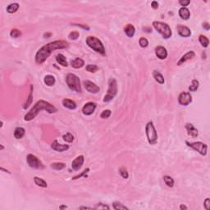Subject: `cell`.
<instances>
[{"mask_svg": "<svg viewBox=\"0 0 210 210\" xmlns=\"http://www.w3.org/2000/svg\"><path fill=\"white\" fill-rule=\"evenodd\" d=\"M44 38H49L50 36H52V33H50V32H47V33H44Z\"/></svg>", "mask_w": 210, "mask_h": 210, "instance_id": "cell-49", "label": "cell"}, {"mask_svg": "<svg viewBox=\"0 0 210 210\" xmlns=\"http://www.w3.org/2000/svg\"><path fill=\"white\" fill-rule=\"evenodd\" d=\"M26 162L31 167H32L34 169H38V170H42L44 168V165L43 163L39 160V158L31 153H29L26 157Z\"/></svg>", "mask_w": 210, "mask_h": 210, "instance_id": "cell-9", "label": "cell"}, {"mask_svg": "<svg viewBox=\"0 0 210 210\" xmlns=\"http://www.w3.org/2000/svg\"><path fill=\"white\" fill-rule=\"evenodd\" d=\"M158 6H159V4H158V3L157 1H153V2L151 3V7H153V9H158Z\"/></svg>", "mask_w": 210, "mask_h": 210, "instance_id": "cell-46", "label": "cell"}, {"mask_svg": "<svg viewBox=\"0 0 210 210\" xmlns=\"http://www.w3.org/2000/svg\"><path fill=\"white\" fill-rule=\"evenodd\" d=\"M91 209L92 208H88V207H80V209Z\"/></svg>", "mask_w": 210, "mask_h": 210, "instance_id": "cell-51", "label": "cell"}, {"mask_svg": "<svg viewBox=\"0 0 210 210\" xmlns=\"http://www.w3.org/2000/svg\"><path fill=\"white\" fill-rule=\"evenodd\" d=\"M118 93V83L116 79L110 78L108 80V88L107 94L103 97V101L104 103H108L113 100L114 97L117 95Z\"/></svg>", "mask_w": 210, "mask_h": 210, "instance_id": "cell-5", "label": "cell"}, {"mask_svg": "<svg viewBox=\"0 0 210 210\" xmlns=\"http://www.w3.org/2000/svg\"><path fill=\"white\" fill-rule=\"evenodd\" d=\"M155 54L157 57L160 60H164L167 57V50L163 46L158 45L155 48Z\"/></svg>", "mask_w": 210, "mask_h": 210, "instance_id": "cell-15", "label": "cell"}, {"mask_svg": "<svg viewBox=\"0 0 210 210\" xmlns=\"http://www.w3.org/2000/svg\"><path fill=\"white\" fill-rule=\"evenodd\" d=\"M180 209L186 210L187 209V207L185 206V205H184V204H181V205H180Z\"/></svg>", "mask_w": 210, "mask_h": 210, "instance_id": "cell-50", "label": "cell"}, {"mask_svg": "<svg viewBox=\"0 0 210 210\" xmlns=\"http://www.w3.org/2000/svg\"><path fill=\"white\" fill-rule=\"evenodd\" d=\"M73 25H77V26H80V27H81L82 29L86 30V31H89V26H87V25H81V24H73Z\"/></svg>", "mask_w": 210, "mask_h": 210, "instance_id": "cell-48", "label": "cell"}, {"mask_svg": "<svg viewBox=\"0 0 210 210\" xmlns=\"http://www.w3.org/2000/svg\"><path fill=\"white\" fill-rule=\"evenodd\" d=\"M85 162V157L83 155H79L71 163V168L74 171H79L83 166Z\"/></svg>", "mask_w": 210, "mask_h": 210, "instance_id": "cell-13", "label": "cell"}, {"mask_svg": "<svg viewBox=\"0 0 210 210\" xmlns=\"http://www.w3.org/2000/svg\"><path fill=\"white\" fill-rule=\"evenodd\" d=\"M163 181L164 182H165V184H166L168 187H171H171L174 186V179L171 177H170V176H167V175L163 176Z\"/></svg>", "mask_w": 210, "mask_h": 210, "instance_id": "cell-31", "label": "cell"}, {"mask_svg": "<svg viewBox=\"0 0 210 210\" xmlns=\"http://www.w3.org/2000/svg\"><path fill=\"white\" fill-rule=\"evenodd\" d=\"M111 114H112L111 110L106 109V110H103V112L101 113V114H100V118H102V119H108V118L111 116Z\"/></svg>", "mask_w": 210, "mask_h": 210, "instance_id": "cell-40", "label": "cell"}, {"mask_svg": "<svg viewBox=\"0 0 210 210\" xmlns=\"http://www.w3.org/2000/svg\"><path fill=\"white\" fill-rule=\"evenodd\" d=\"M96 107L97 104L95 103H94V102H88V103H86L84 105V107L82 108V113L86 116H90V115H92L94 113V111L96 109Z\"/></svg>", "mask_w": 210, "mask_h": 210, "instance_id": "cell-11", "label": "cell"}, {"mask_svg": "<svg viewBox=\"0 0 210 210\" xmlns=\"http://www.w3.org/2000/svg\"><path fill=\"white\" fill-rule=\"evenodd\" d=\"M33 89H34V87H33L32 85H31V90H30V94H29V95H28V99H27L26 102H25V103L24 104V106H23V108H24V109L28 108L30 107V105H31V103H32V101H33Z\"/></svg>", "mask_w": 210, "mask_h": 210, "instance_id": "cell-27", "label": "cell"}, {"mask_svg": "<svg viewBox=\"0 0 210 210\" xmlns=\"http://www.w3.org/2000/svg\"><path fill=\"white\" fill-rule=\"evenodd\" d=\"M190 4V0H180V1H179V4L182 5V7H187Z\"/></svg>", "mask_w": 210, "mask_h": 210, "instance_id": "cell-44", "label": "cell"}, {"mask_svg": "<svg viewBox=\"0 0 210 210\" xmlns=\"http://www.w3.org/2000/svg\"><path fill=\"white\" fill-rule=\"evenodd\" d=\"M199 81H197L195 79H194L191 82V85L189 86V90L190 92H195L197 89H199Z\"/></svg>", "mask_w": 210, "mask_h": 210, "instance_id": "cell-32", "label": "cell"}, {"mask_svg": "<svg viewBox=\"0 0 210 210\" xmlns=\"http://www.w3.org/2000/svg\"><path fill=\"white\" fill-rule=\"evenodd\" d=\"M199 41L200 44L203 47V48H208L209 44V40L208 39V37H206L203 35H200L199 36Z\"/></svg>", "mask_w": 210, "mask_h": 210, "instance_id": "cell-30", "label": "cell"}, {"mask_svg": "<svg viewBox=\"0 0 210 210\" xmlns=\"http://www.w3.org/2000/svg\"><path fill=\"white\" fill-rule=\"evenodd\" d=\"M186 145L190 147L191 149H193L194 150L197 151L199 154L205 156L207 154V151H208V145L206 144H204L203 142H200V141H197V142H189V141H185Z\"/></svg>", "mask_w": 210, "mask_h": 210, "instance_id": "cell-8", "label": "cell"}, {"mask_svg": "<svg viewBox=\"0 0 210 210\" xmlns=\"http://www.w3.org/2000/svg\"><path fill=\"white\" fill-rule=\"evenodd\" d=\"M195 57V53L194 51H189V52H187L186 54H184V55L179 59V61L177 62V65L178 66H181V65L183 64V63H185V62L193 59Z\"/></svg>", "mask_w": 210, "mask_h": 210, "instance_id": "cell-17", "label": "cell"}, {"mask_svg": "<svg viewBox=\"0 0 210 210\" xmlns=\"http://www.w3.org/2000/svg\"><path fill=\"white\" fill-rule=\"evenodd\" d=\"M83 84H84V86H85V88L88 92L91 93V94H97V93L100 92V88L94 82L90 81L89 80H86L85 81L83 82Z\"/></svg>", "mask_w": 210, "mask_h": 210, "instance_id": "cell-12", "label": "cell"}, {"mask_svg": "<svg viewBox=\"0 0 210 210\" xmlns=\"http://www.w3.org/2000/svg\"><path fill=\"white\" fill-rule=\"evenodd\" d=\"M25 133V130L23 127H21V126H18L17 128L15 129L14 131V137L17 140H20L22 139V137L24 136Z\"/></svg>", "mask_w": 210, "mask_h": 210, "instance_id": "cell-25", "label": "cell"}, {"mask_svg": "<svg viewBox=\"0 0 210 210\" xmlns=\"http://www.w3.org/2000/svg\"><path fill=\"white\" fill-rule=\"evenodd\" d=\"M84 65H85V61L81 57H76L75 59L71 61V66L75 69L81 68Z\"/></svg>", "mask_w": 210, "mask_h": 210, "instance_id": "cell-21", "label": "cell"}, {"mask_svg": "<svg viewBox=\"0 0 210 210\" xmlns=\"http://www.w3.org/2000/svg\"><path fill=\"white\" fill-rule=\"evenodd\" d=\"M62 104L63 107L68 108L70 110H74L76 108V103H75V101L70 100V99H63L62 101Z\"/></svg>", "mask_w": 210, "mask_h": 210, "instance_id": "cell-19", "label": "cell"}, {"mask_svg": "<svg viewBox=\"0 0 210 210\" xmlns=\"http://www.w3.org/2000/svg\"><path fill=\"white\" fill-rule=\"evenodd\" d=\"M202 25H203V28H204L206 31H209L210 29V25L209 22H203V24H202Z\"/></svg>", "mask_w": 210, "mask_h": 210, "instance_id": "cell-47", "label": "cell"}, {"mask_svg": "<svg viewBox=\"0 0 210 210\" xmlns=\"http://www.w3.org/2000/svg\"><path fill=\"white\" fill-rule=\"evenodd\" d=\"M185 129L187 131V133H188L189 135H190L191 137L193 138H195L199 135V132L198 130L194 126V125L191 124V123H187L185 125Z\"/></svg>", "mask_w": 210, "mask_h": 210, "instance_id": "cell-18", "label": "cell"}, {"mask_svg": "<svg viewBox=\"0 0 210 210\" xmlns=\"http://www.w3.org/2000/svg\"><path fill=\"white\" fill-rule=\"evenodd\" d=\"M56 61H57V62L58 63V64L61 65V66H62V67L67 68V67L68 66L67 58H66V57H65L63 54H57V56H56Z\"/></svg>", "mask_w": 210, "mask_h": 210, "instance_id": "cell-23", "label": "cell"}, {"mask_svg": "<svg viewBox=\"0 0 210 210\" xmlns=\"http://www.w3.org/2000/svg\"><path fill=\"white\" fill-rule=\"evenodd\" d=\"M69 47V44L66 40H55L47 44L40 48L36 54L35 60L37 64H42L50 57L54 50L63 49Z\"/></svg>", "mask_w": 210, "mask_h": 210, "instance_id": "cell-1", "label": "cell"}, {"mask_svg": "<svg viewBox=\"0 0 210 210\" xmlns=\"http://www.w3.org/2000/svg\"><path fill=\"white\" fill-rule=\"evenodd\" d=\"M51 168H53L54 170H57V171H60L62 169H63L66 167V164L64 163H53L50 165Z\"/></svg>", "mask_w": 210, "mask_h": 210, "instance_id": "cell-33", "label": "cell"}, {"mask_svg": "<svg viewBox=\"0 0 210 210\" xmlns=\"http://www.w3.org/2000/svg\"><path fill=\"white\" fill-rule=\"evenodd\" d=\"M62 138H63V140L66 142L68 143H71L74 140V136L70 132H68V133L64 134V135H62Z\"/></svg>", "mask_w": 210, "mask_h": 210, "instance_id": "cell-36", "label": "cell"}, {"mask_svg": "<svg viewBox=\"0 0 210 210\" xmlns=\"http://www.w3.org/2000/svg\"><path fill=\"white\" fill-rule=\"evenodd\" d=\"M22 36V32L19 31V30H17V29H12L11 31V32H10V36H11L12 38H18V37H20V36Z\"/></svg>", "mask_w": 210, "mask_h": 210, "instance_id": "cell-38", "label": "cell"}, {"mask_svg": "<svg viewBox=\"0 0 210 210\" xmlns=\"http://www.w3.org/2000/svg\"><path fill=\"white\" fill-rule=\"evenodd\" d=\"M139 44L141 48H146V47H148V45H149V41H148V39L145 38V37H141V38L139 39Z\"/></svg>", "mask_w": 210, "mask_h": 210, "instance_id": "cell-41", "label": "cell"}, {"mask_svg": "<svg viewBox=\"0 0 210 210\" xmlns=\"http://www.w3.org/2000/svg\"><path fill=\"white\" fill-rule=\"evenodd\" d=\"M119 173H120V175L121 176V177H123L124 179H127V178H128L129 177L128 171H126V169L124 167H120V169H119Z\"/></svg>", "mask_w": 210, "mask_h": 210, "instance_id": "cell-42", "label": "cell"}, {"mask_svg": "<svg viewBox=\"0 0 210 210\" xmlns=\"http://www.w3.org/2000/svg\"><path fill=\"white\" fill-rule=\"evenodd\" d=\"M113 207L114 209L116 210H123V209L128 210L129 209L128 208H127L126 206H125L123 203H121V202H118V201H115V202H113Z\"/></svg>", "mask_w": 210, "mask_h": 210, "instance_id": "cell-34", "label": "cell"}, {"mask_svg": "<svg viewBox=\"0 0 210 210\" xmlns=\"http://www.w3.org/2000/svg\"><path fill=\"white\" fill-rule=\"evenodd\" d=\"M51 148L53 149L55 151L57 152H64V151H67L68 150H69V145H62V144H59L58 141L57 140H54L53 144L51 145Z\"/></svg>", "mask_w": 210, "mask_h": 210, "instance_id": "cell-16", "label": "cell"}, {"mask_svg": "<svg viewBox=\"0 0 210 210\" xmlns=\"http://www.w3.org/2000/svg\"><path fill=\"white\" fill-rule=\"evenodd\" d=\"M66 82H67L68 88L71 90L75 91L76 93L82 92L81 81H80V78L76 75L72 74V73L68 74L67 77H66Z\"/></svg>", "mask_w": 210, "mask_h": 210, "instance_id": "cell-4", "label": "cell"}, {"mask_svg": "<svg viewBox=\"0 0 210 210\" xmlns=\"http://www.w3.org/2000/svg\"><path fill=\"white\" fill-rule=\"evenodd\" d=\"M203 206H204V208H205V209L206 210H209V209H210V199L209 198H207V199L204 200Z\"/></svg>", "mask_w": 210, "mask_h": 210, "instance_id": "cell-45", "label": "cell"}, {"mask_svg": "<svg viewBox=\"0 0 210 210\" xmlns=\"http://www.w3.org/2000/svg\"><path fill=\"white\" fill-rule=\"evenodd\" d=\"M34 182L36 185H38L39 187H43V188H46L48 185H47V182L43 180L42 178H39L38 177H34Z\"/></svg>", "mask_w": 210, "mask_h": 210, "instance_id": "cell-29", "label": "cell"}, {"mask_svg": "<svg viewBox=\"0 0 210 210\" xmlns=\"http://www.w3.org/2000/svg\"><path fill=\"white\" fill-rule=\"evenodd\" d=\"M178 14H179L180 17L183 19V20H185V21H187V20H189V18L190 17V12L187 7H181L178 11Z\"/></svg>", "mask_w": 210, "mask_h": 210, "instance_id": "cell-20", "label": "cell"}, {"mask_svg": "<svg viewBox=\"0 0 210 210\" xmlns=\"http://www.w3.org/2000/svg\"><path fill=\"white\" fill-rule=\"evenodd\" d=\"M4 147L2 145H1V150H4Z\"/></svg>", "mask_w": 210, "mask_h": 210, "instance_id": "cell-53", "label": "cell"}, {"mask_svg": "<svg viewBox=\"0 0 210 210\" xmlns=\"http://www.w3.org/2000/svg\"><path fill=\"white\" fill-rule=\"evenodd\" d=\"M86 44H87L91 49L95 51L97 53H99V54L103 55V56H104V55L106 54V51H105L104 45H103L102 41H101L99 38H97L95 36H89L86 38Z\"/></svg>", "mask_w": 210, "mask_h": 210, "instance_id": "cell-3", "label": "cell"}, {"mask_svg": "<svg viewBox=\"0 0 210 210\" xmlns=\"http://www.w3.org/2000/svg\"><path fill=\"white\" fill-rule=\"evenodd\" d=\"M86 70L89 72H91V73H95L98 70H99V68L97 65L94 64H88L86 66Z\"/></svg>", "mask_w": 210, "mask_h": 210, "instance_id": "cell-35", "label": "cell"}, {"mask_svg": "<svg viewBox=\"0 0 210 210\" xmlns=\"http://www.w3.org/2000/svg\"><path fill=\"white\" fill-rule=\"evenodd\" d=\"M153 26L164 39H169L172 36V31H171L170 26L167 25V23L161 22H153Z\"/></svg>", "mask_w": 210, "mask_h": 210, "instance_id": "cell-6", "label": "cell"}, {"mask_svg": "<svg viewBox=\"0 0 210 210\" xmlns=\"http://www.w3.org/2000/svg\"><path fill=\"white\" fill-rule=\"evenodd\" d=\"M80 37V33L78 31H71L68 35V39L71 40H76Z\"/></svg>", "mask_w": 210, "mask_h": 210, "instance_id": "cell-39", "label": "cell"}, {"mask_svg": "<svg viewBox=\"0 0 210 210\" xmlns=\"http://www.w3.org/2000/svg\"><path fill=\"white\" fill-rule=\"evenodd\" d=\"M124 32L125 34L126 35L127 37H129V38H132L135 33V26H134L133 25H132V24H128V25H126L124 27Z\"/></svg>", "mask_w": 210, "mask_h": 210, "instance_id": "cell-22", "label": "cell"}, {"mask_svg": "<svg viewBox=\"0 0 210 210\" xmlns=\"http://www.w3.org/2000/svg\"><path fill=\"white\" fill-rule=\"evenodd\" d=\"M178 102L182 106H187L192 102V96L189 92H182L178 97Z\"/></svg>", "mask_w": 210, "mask_h": 210, "instance_id": "cell-10", "label": "cell"}, {"mask_svg": "<svg viewBox=\"0 0 210 210\" xmlns=\"http://www.w3.org/2000/svg\"><path fill=\"white\" fill-rule=\"evenodd\" d=\"M177 31L179 36H182L183 38H188L191 36V31L186 25H177Z\"/></svg>", "mask_w": 210, "mask_h": 210, "instance_id": "cell-14", "label": "cell"}, {"mask_svg": "<svg viewBox=\"0 0 210 210\" xmlns=\"http://www.w3.org/2000/svg\"><path fill=\"white\" fill-rule=\"evenodd\" d=\"M42 110L46 111V112H48L50 114L55 113L57 112V108L55 107L54 105L51 104V103L47 102V101L40 100L33 106V108L30 110L28 113L25 114V117H24V120L25 121H32L33 119L36 118V116Z\"/></svg>", "mask_w": 210, "mask_h": 210, "instance_id": "cell-2", "label": "cell"}, {"mask_svg": "<svg viewBox=\"0 0 210 210\" xmlns=\"http://www.w3.org/2000/svg\"><path fill=\"white\" fill-rule=\"evenodd\" d=\"M94 209H109L110 208H109V206H108V205H105V204H103V203H100L94 207Z\"/></svg>", "mask_w": 210, "mask_h": 210, "instance_id": "cell-43", "label": "cell"}, {"mask_svg": "<svg viewBox=\"0 0 210 210\" xmlns=\"http://www.w3.org/2000/svg\"><path fill=\"white\" fill-rule=\"evenodd\" d=\"M153 79L155 80V81H157L158 84H160V85H163V84H164V82H165V80H164V77L161 74L160 72L158 71H157V70H154V71H153Z\"/></svg>", "mask_w": 210, "mask_h": 210, "instance_id": "cell-24", "label": "cell"}, {"mask_svg": "<svg viewBox=\"0 0 210 210\" xmlns=\"http://www.w3.org/2000/svg\"><path fill=\"white\" fill-rule=\"evenodd\" d=\"M89 171V167H87L86 170H84V171H82L81 173H80V174L75 176L74 177H72V180H77V179H79V178L81 177H87V173H88Z\"/></svg>", "mask_w": 210, "mask_h": 210, "instance_id": "cell-37", "label": "cell"}, {"mask_svg": "<svg viewBox=\"0 0 210 210\" xmlns=\"http://www.w3.org/2000/svg\"><path fill=\"white\" fill-rule=\"evenodd\" d=\"M44 82L47 86H53L56 82V79L54 76L47 75L44 78Z\"/></svg>", "mask_w": 210, "mask_h": 210, "instance_id": "cell-26", "label": "cell"}, {"mask_svg": "<svg viewBox=\"0 0 210 210\" xmlns=\"http://www.w3.org/2000/svg\"><path fill=\"white\" fill-rule=\"evenodd\" d=\"M18 9H19V4L17 3H12V4H9L7 6L6 10H7V13L12 14V13H15L17 11Z\"/></svg>", "mask_w": 210, "mask_h": 210, "instance_id": "cell-28", "label": "cell"}, {"mask_svg": "<svg viewBox=\"0 0 210 210\" xmlns=\"http://www.w3.org/2000/svg\"><path fill=\"white\" fill-rule=\"evenodd\" d=\"M145 133L146 136H147V140L150 143V145H155L158 141V133L154 125H153V121H149L145 126Z\"/></svg>", "mask_w": 210, "mask_h": 210, "instance_id": "cell-7", "label": "cell"}, {"mask_svg": "<svg viewBox=\"0 0 210 210\" xmlns=\"http://www.w3.org/2000/svg\"><path fill=\"white\" fill-rule=\"evenodd\" d=\"M67 208H68V207L65 206V205H62V206H61L59 209H67Z\"/></svg>", "mask_w": 210, "mask_h": 210, "instance_id": "cell-52", "label": "cell"}]
</instances>
